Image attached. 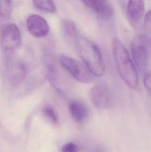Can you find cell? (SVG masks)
<instances>
[{
	"instance_id": "obj_1",
	"label": "cell",
	"mask_w": 151,
	"mask_h": 152,
	"mask_svg": "<svg viewBox=\"0 0 151 152\" xmlns=\"http://www.w3.org/2000/svg\"><path fill=\"white\" fill-rule=\"evenodd\" d=\"M112 52L117 70L122 80L129 87L137 89L139 83L136 69L127 50L118 38L113 42Z\"/></svg>"
},
{
	"instance_id": "obj_2",
	"label": "cell",
	"mask_w": 151,
	"mask_h": 152,
	"mask_svg": "<svg viewBox=\"0 0 151 152\" xmlns=\"http://www.w3.org/2000/svg\"><path fill=\"white\" fill-rule=\"evenodd\" d=\"M74 44L83 63L94 75L97 77L103 75L105 73V65L97 45L80 36Z\"/></svg>"
},
{
	"instance_id": "obj_3",
	"label": "cell",
	"mask_w": 151,
	"mask_h": 152,
	"mask_svg": "<svg viewBox=\"0 0 151 152\" xmlns=\"http://www.w3.org/2000/svg\"><path fill=\"white\" fill-rule=\"evenodd\" d=\"M149 41L146 35H137L131 44V53L135 65L141 73H145L150 60Z\"/></svg>"
},
{
	"instance_id": "obj_4",
	"label": "cell",
	"mask_w": 151,
	"mask_h": 152,
	"mask_svg": "<svg viewBox=\"0 0 151 152\" xmlns=\"http://www.w3.org/2000/svg\"><path fill=\"white\" fill-rule=\"evenodd\" d=\"M59 63L63 68L78 81L83 83L92 82L95 76L84 64L68 56L62 55Z\"/></svg>"
},
{
	"instance_id": "obj_5",
	"label": "cell",
	"mask_w": 151,
	"mask_h": 152,
	"mask_svg": "<svg viewBox=\"0 0 151 152\" xmlns=\"http://www.w3.org/2000/svg\"><path fill=\"white\" fill-rule=\"evenodd\" d=\"M21 36L17 25L9 24L4 26L1 33V47L4 53L9 55L20 47Z\"/></svg>"
},
{
	"instance_id": "obj_6",
	"label": "cell",
	"mask_w": 151,
	"mask_h": 152,
	"mask_svg": "<svg viewBox=\"0 0 151 152\" xmlns=\"http://www.w3.org/2000/svg\"><path fill=\"white\" fill-rule=\"evenodd\" d=\"M7 58L4 71V78L10 85L17 86L25 79L27 75V67L21 61L12 58Z\"/></svg>"
},
{
	"instance_id": "obj_7",
	"label": "cell",
	"mask_w": 151,
	"mask_h": 152,
	"mask_svg": "<svg viewBox=\"0 0 151 152\" xmlns=\"http://www.w3.org/2000/svg\"><path fill=\"white\" fill-rule=\"evenodd\" d=\"M91 102L98 109H109L112 104L113 97L111 89L105 83H99L93 87L89 92Z\"/></svg>"
},
{
	"instance_id": "obj_8",
	"label": "cell",
	"mask_w": 151,
	"mask_h": 152,
	"mask_svg": "<svg viewBox=\"0 0 151 152\" xmlns=\"http://www.w3.org/2000/svg\"><path fill=\"white\" fill-rule=\"evenodd\" d=\"M26 26L29 33L36 37H45L49 32V27L46 20L37 14H33L27 18Z\"/></svg>"
},
{
	"instance_id": "obj_9",
	"label": "cell",
	"mask_w": 151,
	"mask_h": 152,
	"mask_svg": "<svg viewBox=\"0 0 151 152\" xmlns=\"http://www.w3.org/2000/svg\"><path fill=\"white\" fill-rule=\"evenodd\" d=\"M86 6L95 11L102 19L107 20L113 16V10L107 0H82Z\"/></svg>"
},
{
	"instance_id": "obj_10",
	"label": "cell",
	"mask_w": 151,
	"mask_h": 152,
	"mask_svg": "<svg viewBox=\"0 0 151 152\" xmlns=\"http://www.w3.org/2000/svg\"><path fill=\"white\" fill-rule=\"evenodd\" d=\"M145 10L144 0H129L127 14L130 22L133 25L138 24L143 17Z\"/></svg>"
},
{
	"instance_id": "obj_11",
	"label": "cell",
	"mask_w": 151,
	"mask_h": 152,
	"mask_svg": "<svg viewBox=\"0 0 151 152\" xmlns=\"http://www.w3.org/2000/svg\"><path fill=\"white\" fill-rule=\"evenodd\" d=\"M68 109L72 118L76 122L83 123L89 116V111L85 104L78 101L70 102Z\"/></svg>"
},
{
	"instance_id": "obj_12",
	"label": "cell",
	"mask_w": 151,
	"mask_h": 152,
	"mask_svg": "<svg viewBox=\"0 0 151 152\" xmlns=\"http://www.w3.org/2000/svg\"><path fill=\"white\" fill-rule=\"evenodd\" d=\"M62 25L64 36L74 44L79 36L76 25L73 21L67 19L63 20Z\"/></svg>"
},
{
	"instance_id": "obj_13",
	"label": "cell",
	"mask_w": 151,
	"mask_h": 152,
	"mask_svg": "<svg viewBox=\"0 0 151 152\" xmlns=\"http://www.w3.org/2000/svg\"><path fill=\"white\" fill-rule=\"evenodd\" d=\"M33 3L37 9L47 12L54 13L56 7L52 0H33Z\"/></svg>"
},
{
	"instance_id": "obj_14",
	"label": "cell",
	"mask_w": 151,
	"mask_h": 152,
	"mask_svg": "<svg viewBox=\"0 0 151 152\" xmlns=\"http://www.w3.org/2000/svg\"><path fill=\"white\" fill-rule=\"evenodd\" d=\"M43 116L52 124H57L59 122V118L56 110L50 105H47L42 109Z\"/></svg>"
},
{
	"instance_id": "obj_15",
	"label": "cell",
	"mask_w": 151,
	"mask_h": 152,
	"mask_svg": "<svg viewBox=\"0 0 151 152\" xmlns=\"http://www.w3.org/2000/svg\"><path fill=\"white\" fill-rule=\"evenodd\" d=\"M11 11V0H1V18L7 19L9 18Z\"/></svg>"
},
{
	"instance_id": "obj_16",
	"label": "cell",
	"mask_w": 151,
	"mask_h": 152,
	"mask_svg": "<svg viewBox=\"0 0 151 152\" xmlns=\"http://www.w3.org/2000/svg\"><path fill=\"white\" fill-rule=\"evenodd\" d=\"M144 84L151 96V72L144 73Z\"/></svg>"
},
{
	"instance_id": "obj_17",
	"label": "cell",
	"mask_w": 151,
	"mask_h": 152,
	"mask_svg": "<svg viewBox=\"0 0 151 152\" xmlns=\"http://www.w3.org/2000/svg\"><path fill=\"white\" fill-rule=\"evenodd\" d=\"M62 152H78V146L73 143H68L63 146Z\"/></svg>"
},
{
	"instance_id": "obj_18",
	"label": "cell",
	"mask_w": 151,
	"mask_h": 152,
	"mask_svg": "<svg viewBox=\"0 0 151 152\" xmlns=\"http://www.w3.org/2000/svg\"><path fill=\"white\" fill-rule=\"evenodd\" d=\"M144 26L147 31L151 32V10L145 14L144 20Z\"/></svg>"
}]
</instances>
